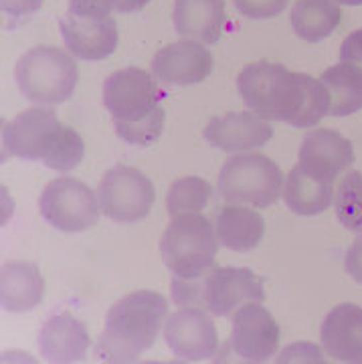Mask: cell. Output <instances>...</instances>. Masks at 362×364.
<instances>
[{"mask_svg": "<svg viewBox=\"0 0 362 364\" xmlns=\"http://www.w3.org/2000/svg\"><path fill=\"white\" fill-rule=\"evenodd\" d=\"M164 340L170 352L184 363H201L219 350V334L203 308H182L166 318Z\"/></svg>", "mask_w": 362, "mask_h": 364, "instance_id": "obj_11", "label": "cell"}, {"mask_svg": "<svg viewBox=\"0 0 362 364\" xmlns=\"http://www.w3.org/2000/svg\"><path fill=\"white\" fill-rule=\"evenodd\" d=\"M330 93V116L344 117L362 109V65L340 61L320 77Z\"/></svg>", "mask_w": 362, "mask_h": 364, "instance_id": "obj_24", "label": "cell"}, {"mask_svg": "<svg viewBox=\"0 0 362 364\" xmlns=\"http://www.w3.org/2000/svg\"><path fill=\"white\" fill-rule=\"evenodd\" d=\"M322 346L338 363L362 364V308L340 304L324 318Z\"/></svg>", "mask_w": 362, "mask_h": 364, "instance_id": "obj_18", "label": "cell"}, {"mask_svg": "<svg viewBox=\"0 0 362 364\" xmlns=\"http://www.w3.org/2000/svg\"><path fill=\"white\" fill-rule=\"evenodd\" d=\"M6 154L28 162H43L59 172L78 168L85 156V144L78 132L61 124L51 107H31L2 130Z\"/></svg>", "mask_w": 362, "mask_h": 364, "instance_id": "obj_4", "label": "cell"}, {"mask_svg": "<svg viewBox=\"0 0 362 364\" xmlns=\"http://www.w3.org/2000/svg\"><path fill=\"white\" fill-rule=\"evenodd\" d=\"M102 215L116 223L144 221L154 207L156 188L142 170L117 164L104 174L97 188Z\"/></svg>", "mask_w": 362, "mask_h": 364, "instance_id": "obj_10", "label": "cell"}, {"mask_svg": "<svg viewBox=\"0 0 362 364\" xmlns=\"http://www.w3.org/2000/svg\"><path fill=\"white\" fill-rule=\"evenodd\" d=\"M213 55L205 43L186 39L166 45L152 59V73L164 85H196L211 75Z\"/></svg>", "mask_w": 362, "mask_h": 364, "instance_id": "obj_14", "label": "cell"}, {"mask_svg": "<svg viewBox=\"0 0 362 364\" xmlns=\"http://www.w3.org/2000/svg\"><path fill=\"white\" fill-rule=\"evenodd\" d=\"M0 6L6 16L18 21V18H28L31 14L41 11L43 0H0Z\"/></svg>", "mask_w": 362, "mask_h": 364, "instance_id": "obj_29", "label": "cell"}, {"mask_svg": "<svg viewBox=\"0 0 362 364\" xmlns=\"http://www.w3.org/2000/svg\"><path fill=\"white\" fill-rule=\"evenodd\" d=\"M211 196H213V186L201 176H184L174 181L166 196L170 219L184 213H201L207 207Z\"/></svg>", "mask_w": 362, "mask_h": 364, "instance_id": "obj_25", "label": "cell"}, {"mask_svg": "<svg viewBox=\"0 0 362 364\" xmlns=\"http://www.w3.org/2000/svg\"><path fill=\"white\" fill-rule=\"evenodd\" d=\"M237 90L245 105L265 119L308 130L330 114V93L320 79L257 61L241 69Z\"/></svg>", "mask_w": 362, "mask_h": 364, "instance_id": "obj_1", "label": "cell"}, {"mask_svg": "<svg viewBox=\"0 0 362 364\" xmlns=\"http://www.w3.org/2000/svg\"><path fill=\"white\" fill-rule=\"evenodd\" d=\"M14 79L28 102L63 104L78 87L79 69L71 53L59 47H33L16 61Z\"/></svg>", "mask_w": 362, "mask_h": 364, "instance_id": "obj_7", "label": "cell"}, {"mask_svg": "<svg viewBox=\"0 0 362 364\" xmlns=\"http://www.w3.org/2000/svg\"><path fill=\"white\" fill-rule=\"evenodd\" d=\"M45 298V279L33 261H11L0 272V304L6 312H31Z\"/></svg>", "mask_w": 362, "mask_h": 364, "instance_id": "obj_19", "label": "cell"}, {"mask_svg": "<svg viewBox=\"0 0 362 364\" xmlns=\"http://www.w3.org/2000/svg\"><path fill=\"white\" fill-rule=\"evenodd\" d=\"M172 301L181 308H203L229 318L247 301H265L263 279L245 267H211L196 279L172 277Z\"/></svg>", "mask_w": 362, "mask_h": 364, "instance_id": "obj_5", "label": "cell"}, {"mask_svg": "<svg viewBox=\"0 0 362 364\" xmlns=\"http://www.w3.org/2000/svg\"><path fill=\"white\" fill-rule=\"evenodd\" d=\"M334 210L344 229L362 233V174L358 170H350L338 184Z\"/></svg>", "mask_w": 362, "mask_h": 364, "instance_id": "obj_26", "label": "cell"}, {"mask_svg": "<svg viewBox=\"0 0 362 364\" xmlns=\"http://www.w3.org/2000/svg\"><path fill=\"white\" fill-rule=\"evenodd\" d=\"M354 162V148L350 140L330 128L312 130L299 146V166L330 182Z\"/></svg>", "mask_w": 362, "mask_h": 364, "instance_id": "obj_16", "label": "cell"}, {"mask_svg": "<svg viewBox=\"0 0 362 364\" xmlns=\"http://www.w3.org/2000/svg\"><path fill=\"white\" fill-rule=\"evenodd\" d=\"M150 0H69V13L83 16H105L116 11L119 14L140 13Z\"/></svg>", "mask_w": 362, "mask_h": 364, "instance_id": "obj_27", "label": "cell"}, {"mask_svg": "<svg viewBox=\"0 0 362 364\" xmlns=\"http://www.w3.org/2000/svg\"><path fill=\"white\" fill-rule=\"evenodd\" d=\"M215 231L219 243L225 249L237 253H249L263 241L265 221L253 207L243 205H227L219 210Z\"/></svg>", "mask_w": 362, "mask_h": 364, "instance_id": "obj_22", "label": "cell"}, {"mask_svg": "<svg viewBox=\"0 0 362 364\" xmlns=\"http://www.w3.org/2000/svg\"><path fill=\"white\" fill-rule=\"evenodd\" d=\"M65 47L83 61H102L117 49V23L112 14L105 16H83L67 13L59 21Z\"/></svg>", "mask_w": 362, "mask_h": 364, "instance_id": "obj_13", "label": "cell"}, {"mask_svg": "<svg viewBox=\"0 0 362 364\" xmlns=\"http://www.w3.org/2000/svg\"><path fill=\"white\" fill-rule=\"evenodd\" d=\"M174 28L181 37L205 45L219 43L225 28V2L223 0H174Z\"/></svg>", "mask_w": 362, "mask_h": 364, "instance_id": "obj_20", "label": "cell"}, {"mask_svg": "<svg viewBox=\"0 0 362 364\" xmlns=\"http://www.w3.org/2000/svg\"><path fill=\"white\" fill-rule=\"evenodd\" d=\"M285 176L272 158L243 152L229 158L219 172V195L229 205L267 208L284 193Z\"/></svg>", "mask_w": 362, "mask_h": 364, "instance_id": "obj_8", "label": "cell"}, {"mask_svg": "<svg viewBox=\"0 0 362 364\" xmlns=\"http://www.w3.org/2000/svg\"><path fill=\"white\" fill-rule=\"evenodd\" d=\"M289 21L299 39L320 43L336 31L342 21V9L336 0H298Z\"/></svg>", "mask_w": 362, "mask_h": 364, "instance_id": "obj_23", "label": "cell"}, {"mask_svg": "<svg viewBox=\"0 0 362 364\" xmlns=\"http://www.w3.org/2000/svg\"><path fill=\"white\" fill-rule=\"evenodd\" d=\"M237 11L247 18H273L284 13L289 0H233Z\"/></svg>", "mask_w": 362, "mask_h": 364, "instance_id": "obj_28", "label": "cell"}, {"mask_svg": "<svg viewBox=\"0 0 362 364\" xmlns=\"http://www.w3.org/2000/svg\"><path fill=\"white\" fill-rule=\"evenodd\" d=\"M338 4H346V6H358L362 4V0H336Z\"/></svg>", "mask_w": 362, "mask_h": 364, "instance_id": "obj_32", "label": "cell"}, {"mask_svg": "<svg viewBox=\"0 0 362 364\" xmlns=\"http://www.w3.org/2000/svg\"><path fill=\"white\" fill-rule=\"evenodd\" d=\"M164 91L154 73L140 67L114 71L104 81V105L116 134L132 146H152L164 132Z\"/></svg>", "mask_w": 362, "mask_h": 364, "instance_id": "obj_2", "label": "cell"}, {"mask_svg": "<svg viewBox=\"0 0 362 364\" xmlns=\"http://www.w3.org/2000/svg\"><path fill=\"white\" fill-rule=\"evenodd\" d=\"M166 318L169 299L162 294L132 291L110 308L95 354L105 363H136L154 346Z\"/></svg>", "mask_w": 362, "mask_h": 364, "instance_id": "obj_3", "label": "cell"}, {"mask_svg": "<svg viewBox=\"0 0 362 364\" xmlns=\"http://www.w3.org/2000/svg\"><path fill=\"white\" fill-rule=\"evenodd\" d=\"M215 225L201 213L172 217L160 241V255L172 277L196 279L215 267L219 253Z\"/></svg>", "mask_w": 362, "mask_h": 364, "instance_id": "obj_6", "label": "cell"}, {"mask_svg": "<svg viewBox=\"0 0 362 364\" xmlns=\"http://www.w3.org/2000/svg\"><path fill=\"white\" fill-rule=\"evenodd\" d=\"M273 138L270 119L257 116L255 112H231L213 117L205 128V140L223 152H249L263 148Z\"/></svg>", "mask_w": 362, "mask_h": 364, "instance_id": "obj_15", "label": "cell"}, {"mask_svg": "<svg viewBox=\"0 0 362 364\" xmlns=\"http://www.w3.org/2000/svg\"><path fill=\"white\" fill-rule=\"evenodd\" d=\"M282 196L292 213L299 217H314L328 210L334 203V182L320 178L296 164L285 176Z\"/></svg>", "mask_w": 362, "mask_h": 364, "instance_id": "obj_21", "label": "cell"}, {"mask_svg": "<svg viewBox=\"0 0 362 364\" xmlns=\"http://www.w3.org/2000/svg\"><path fill=\"white\" fill-rule=\"evenodd\" d=\"M344 267H346V273H348L350 277L362 286V235H358L354 239V243L346 251Z\"/></svg>", "mask_w": 362, "mask_h": 364, "instance_id": "obj_30", "label": "cell"}, {"mask_svg": "<svg viewBox=\"0 0 362 364\" xmlns=\"http://www.w3.org/2000/svg\"><path fill=\"white\" fill-rule=\"evenodd\" d=\"M43 219L63 233H83L100 221V200L85 182L63 176L51 181L39 196Z\"/></svg>", "mask_w": 362, "mask_h": 364, "instance_id": "obj_9", "label": "cell"}, {"mask_svg": "<svg viewBox=\"0 0 362 364\" xmlns=\"http://www.w3.org/2000/svg\"><path fill=\"white\" fill-rule=\"evenodd\" d=\"M90 346L91 338L85 324L69 312L49 318L39 332V350L49 363H81Z\"/></svg>", "mask_w": 362, "mask_h": 364, "instance_id": "obj_17", "label": "cell"}, {"mask_svg": "<svg viewBox=\"0 0 362 364\" xmlns=\"http://www.w3.org/2000/svg\"><path fill=\"white\" fill-rule=\"evenodd\" d=\"M231 346L245 363H267L280 346V326L259 301H247L233 314Z\"/></svg>", "mask_w": 362, "mask_h": 364, "instance_id": "obj_12", "label": "cell"}, {"mask_svg": "<svg viewBox=\"0 0 362 364\" xmlns=\"http://www.w3.org/2000/svg\"><path fill=\"white\" fill-rule=\"evenodd\" d=\"M340 61L362 65V28L350 33L340 47Z\"/></svg>", "mask_w": 362, "mask_h": 364, "instance_id": "obj_31", "label": "cell"}]
</instances>
